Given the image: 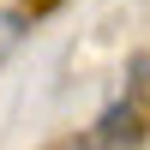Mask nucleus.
Returning a JSON list of instances; mask_svg holds the SVG:
<instances>
[{
    "label": "nucleus",
    "mask_w": 150,
    "mask_h": 150,
    "mask_svg": "<svg viewBox=\"0 0 150 150\" xmlns=\"http://www.w3.org/2000/svg\"><path fill=\"white\" fill-rule=\"evenodd\" d=\"M144 138V108L138 102H114L96 120V144H138Z\"/></svg>",
    "instance_id": "nucleus-1"
},
{
    "label": "nucleus",
    "mask_w": 150,
    "mask_h": 150,
    "mask_svg": "<svg viewBox=\"0 0 150 150\" xmlns=\"http://www.w3.org/2000/svg\"><path fill=\"white\" fill-rule=\"evenodd\" d=\"M18 36H24V18L18 12H0V66H6V54L18 48Z\"/></svg>",
    "instance_id": "nucleus-2"
}]
</instances>
